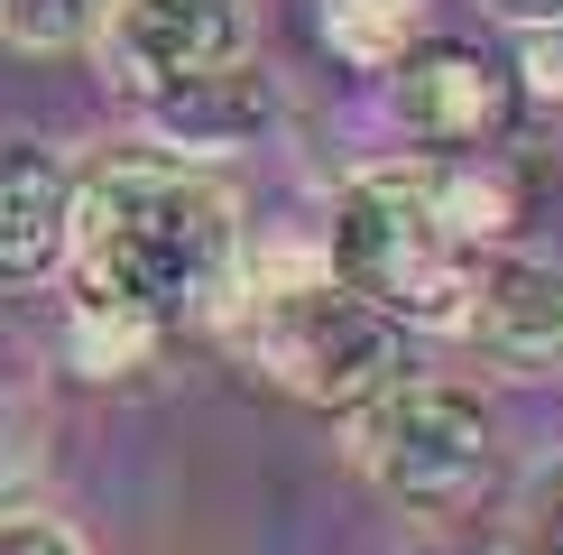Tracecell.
<instances>
[{"instance_id":"6da1fadb","label":"cell","mask_w":563,"mask_h":555,"mask_svg":"<svg viewBox=\"0 0 563 555\" xmlns=\"http://www.w3.org/2000/svg\"><path fill=\"white\" fill-rule=\"evenodd\" d=\"M241 278V214L203 167L102 157L75 195V287L148 324L222 306Z\"/></svg>"},{"instance_id":"7a4b0ae2","label":"cell","mask_w":563,"mask_h":555,"mask_svg":"<svg viewBox=\"0 0 563 555\" xmlns=\"http://www.w3.org/2000/svg\"><path fill=\"white\" fill-rule=\"evenodd\" d=\"M323 269H333L351 296H369L388 324H462L472 296H481L489 250L462 241V222L443 214V176L434 167H369V176H351V195L333 204Z\"/></svg>"},{"instance_id":"3957f363","label":"cell","mask_w":563,"mask_h":555,"mask_svg":"<svg viewBox=\"0 0 563 555\" xmlns=\"http://www.w3.org/2000/svg\"><path fill=\"white\" fill-rule=\"evenodd\" d=\"M351 463H361L407 519H462L489 491V407L453 380H388L351 407Z\"/></svg>"},{"instance_id":"277c9868","label":"cell","mask_w":563,"mask_h":555,"mask_svg":"<svg viewBox=\"0 0 563 555\" xmlns=\"http://www.w3.org/2000/svg\"><path fill=\"white\" fill-rule=\"evenodd\" d=\"M250 342H260V370L305 407H361L397 380V324L369 296H351L333 269L268 287L250 306Z\"/></svg>"},{"instance_id":"5b68a950","label":"cell","mask_w":563,"mask_h":555,"mask_svg":"<svg viewBox=\"0 0 563 555\" xmlns=\"http://www.w3.org/2000/svg\"><path fill=\"white\" fill-rule=\"evenodd\" d=\"M111 75L139 92H176L195 75L241 56V10L231 0H111Z\"/></svg>"},{"instance_id":"8992f818","label":"cell","mask_w":563,"mask_h":555,"mask_svg":"<svg viewBox=\"0 0 563 555\" xmlns=\"http://www.w3.org/2000/svg\"><path fill=\"white\" fill-rule=\"evenodd\" d=\"M75 195L84 176L37 139L0 149V287H37L75 260Z\"/></svg>"},{"instance_id":"52a82bcc","label":"cell","mask_w":563,"mask_h":555,"mask_svg":"<svg viewBox=\"0 0 563 555\" xmlns=\"http://www.w3.org/2000/svg\"><path fill=\"white\" fill-rule=\"evenodd\" d=\"M388 111L416 139H434V149H472L499 121V65L462 37H416L388 65Z\"/></svg>"},{"instance_id":"ba28073f","label":"cell","mask_w":563,"mask_h":555,"mask_svg":"<svg viewBox=\"0 0 563 555\" xmlns=\"http://www.w3.org/2000/svg\"><path fill=\"white\" fill-rule=\"evenodd\" d=\"M462 334L499 370H563V260H489Z\"/></svg>"},{"instance_id":"9c48e42d","label":"cell","mask_w":563,"mask_h":555,"mask_svg":"<svg viewBox=\"0 0 563 555\" xmlns=\"http://www.w3.org/2000/svg\"><path fill=\"white\" fill-rule=\"evenodd\" d=\"M148 121H157L167 149L231 157V149H250V139H268L277 84L250 56H231V65H213V75H195V84H176V92H148Z\"/></svg>"},{"instance_id":"30bf717a","label":"cell","mask_w":563,"mask_h":555,"mask_svg":"<svg viewBox=\"0 0 563 555\" xmlns=\"http://www.w3.org/2000/svg\"><path fill=\"white\" fill-rule=\"evenodd\" d=\"M416 19H426V0H323V37L369 75H388L416 46Z\"/></svg>"},{"instance_id":"8fae6325","label":"cell","mask_w":563,"mask_h":555,"mask_svg":"<svg viewBox=\"0 0 563 555\" xmlns=\"http://www.w3.org/2000/svg\"><path fill=\"white\" fill-rule=\"evenodd\" d=\"M443 176V214L462 222V241H508L518 231V176H499V167H481V157H462V167H434Z\"/></svg>"},{"instance_id":"7c38bea8","label":"cell","mask_w":563,"mask_h":555,"mask_svg":"<svg viewBox=\"0 0 563 555\" xmlns=\"http://www.w3.org/2000/svg\"><path fill=\"white\" fill-rule=\"evenodd\" d=\"M102 29H111V0H0V37L29 56H65Z\"/></svg>"},{"instance_id":"4fadbf2b","label":"cell","mask_w":563,"mask_h":555,"mask_svg":"<svg viewBox=\"0 0 563 555\" xmlns=\"http://www.w3.org/2000/svg\"><path fill=\"white\" fill-rule=\"evenodd\" d=\"M148 342H157V324H148V315L102 306V296H75V370H84V380H111V370H130Z\"/></svg>"},{"instance_id":"5bb4252c","label":"cell","mask_w":563,"mask_h":555,"mask_svg":"<svg viewBox=\"0 0 563 555\" xmlns=\"http://www.w3.org/2000/svg\"><path fill=\"white\" fill-rule=\"evenodd\" d=\"M518 92L545 121H563V19H545V29L518 37Z\"/></svg>"},{"instance_id":"9a60e30c","label":"cell","mask_w":563,"mask_h":555,"mask_svg":"<svg viewBox=\"0 0 563 555\" xmlns=\"http://www.w3.org/2000/svg\"><path fill=\"white\" fill-rule=\"evenodd\" d=\"M0 555H84L56 519H0Z\"/></svg>"},{"instance_id":"2e32d148","label":"cell","mask_w":563,"mask_h":555,"mask_svg":"<svg viewBox=\"0 0 563 555\" xmlns=\"http://www.w3.org/2000/svg\"><path fill=\"white\" fill-rule=\"evenodd\" d=\"M527 555H563V472L536 491V509H527Z\"/></svg>"},{"instance_id":"e0dca14e","label":"cell","mask_w":563,"mask_h":555,"mask_svg":"<svg viewBox=\"0 0 563 555\" xmlns=\"http://www.w3.org/2000/svg\"><path fill=\"white\" fill-rule=\"evenodd\" d=\"M499 19H518V29H545V19H563V0H489Z\"/></svg>"}]
</instances>
